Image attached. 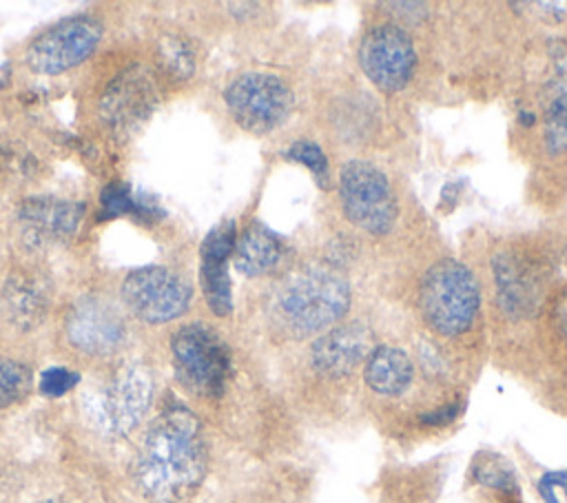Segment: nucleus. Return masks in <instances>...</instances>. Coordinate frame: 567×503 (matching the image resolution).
<instances>
[{
	"label": "nucleus",
	"mask_w": 567,
	"mask_h": 503,
	"mask_svg": "<svg viewBox=\"0 0 567 503\" xmlns=\"http://www.w3.org/2000/svg\"><path fill=\"white\" fill-rule=\"evenodd\" d=\"M208 452L199 419L179 403L164 412L146 430L131 476L140 494L151 503H184L202 485Z\"/></svg>",
	"instance_id": "nucleus-1"
},
{
	"label": "nucleus",
	"mask_w": 567,
	"mask_h": 503,
	"mask_svg": "<svg viewBox=\"0 0 567 503\" xmlns=\"http://www.w3.org/2000/svg\"><path fill=\"white\" fill-rule=\"evenodd\" d=\"M350 306L348 281L328 268H303L290 275L277 292V317L295 337H308L334 326Z\"/></svg>",
	"instance_id": "nucleus-2"
},
{
	"label": "nucleus",
	"mask_w": 567,
	"mask_h": 503,
	"mask_svg": "<svg viewBox=\"0 0 567 503\" xmlns=\"http://www.w3.org/2000/svg\"><path fill=\"white\" fill-rule=\"evenodd\" d=\"M153 401V377L146 366L133 363L115 372L102 386L82 394L86 421L104 437L128 434Z\"/></svg>",
	"instance_id": "nucleus-3"
},
{
	"label": "nucleus",
	"mask_w": 567,
	"mask_h": 503,
	"mask_svg": "<svg viewBox=\"0 0 567 503\" xmlns=\"http://www.w3.org/2000/svg\"><path fill=\"white\" fill-rule=\"evenodd\" d=\"M419 304L430 328L439 335L456 337L465 332L476 317V279L461 261L441 259L423 275Z\"/></svg>",
	"instance_id": "nucleus-4"
},
{
	"label": "nucleus",
	"mask_w": 567,
	"mask_h": 503,
	"mask_svg": "<svg viewBox=\"0 0 567 503\" xmlns=\"http://www.w3.org/2000/svg\"><path fill=\"white\" fill-rule=\"evenodd\" d=\"M175 374L199 397H219L230 377V352L206 324L182 326L171 339Z\"/></svg>",
	"instance_id": "nucleus-5"
},
{
	"label": "nucleus",
	"mask_w": 567,
	"mask_h": 503,
	"mask_svg": "<svg viewBox=\"0 0 567 503\" xmlns=\"http://www.w3.org/2000/svg\"><path fill=\"white\" fill-rule=\"evenodd\" d=\"M339 195L346 217L359 228L383 235L396 219V199L385 173L363 160H350L339 173Z\"/></svg>",
	"instance_id": "nucleus-6"
},
{
	"label": "nucleus",
	"mask_w": 567,
	"mask_h": 503,
	"mask_svg": "<svg viewBox=\"0 0 567 503\" xmlns=\"http://www.w3.org/2000/svg\"><path fill=\"white\" fill-rule=\"evenodd\" d=\"M233 120L248 133L261 135L277 129L292 109V91L272 73H244L235 78L226 93Z\"/></svg>",
	"instance_id": "nucleus-7"
},
{
	"label": "nucleus",
	"mask_w": 567,
	"mask_h": 503,
	"mask_svg": "<svg viewBox=\"0 0 567 503\" xmlns=\"http://www.w3.org/2000/svg\"><path fill=\"white\" fill-rule=\"evenodd\" d=\"M193 290L190 284L171 268L144 266L122 284L126 308L146 324H166L186 312Z\"/></svg>",
	"instance_id": "nucleus-8"
},
{
	"label": "nucleus",
	"mask_w": 567,
	"mask_h": 503,
	"mask_svg": "<svg viewBox=\"0 0 567 503\" xmlns=\"http://www.w3.org/2000/svg\"><path fill=\"white\" fill-rule=\"evenodd\" d=\"M102 40V22L93 16L66 18L40 33L27 49V64L42 75H58L86 60Z\"/></svg>",
	"instance_id": "nucleus-9"
},
{
	"label": "nucleus",
	"mask_w": 567,
	"mask_h": 503,
	"mask_svg": "<svg viewBox=\"0 0 567 503\" xmlns=\"http://www.w3.org/2000/svg\"><path fill=\"white\" fill-rule=\"evenodd\" d=\"M359 66L377 89L396 93L410 82L414 73V42L399 24H377L361 38Z\"/></svg>",
	"instance_id": "nucleus-10"
},
{
	"label": "nucleus",
	"mask_w": 567,
	"mask_h": 503,
	"mask_svg": "<svg viewBox=\"0 0 567 503\" xmlns=\"http://www.w3.org/2000/svg\"><path fill=\"white\" fill-rule=\"evenodd\" d=\"M157 102L155 80L148 69L131 66L122 71L100 100V117L115 133H126L148 117Z\"/></svg>",
	"instance_id": "nucleus-11"
},
{
	"label": "nucleus",
	"mask_w": 567,
	"mask_h": 503,
	"mask_svg": "<svg viewBox=\"0 0 567 503\" xmlns=\"http://www.w3.org/2000/svg\"><path fill=\"white\" fill-rule=\"evenodd\" d=\"M66 337L78 350L102 357L115 352L124 343L126 326L113 306L86 297L69 310Z\"/></svg>",
	"instance_id": "nucleus-12"
},
{
	"label": "nucleus",
	"mask_w": 567,
	"mask_h": 503,
	"mask_svg": "<svg viewBox=\"0 0 567 503\" xmlns=\"http://www.w3.org/2000/svg\"><path fill=\"white\" fill-rule=\"evenodd\" d=\"M237 244L235 222H221L202 242L199 255V284L210 310L219 317L230 315L233 310V286L228 277V259Z\"/></svg>",
	"instance_id": "nucleus-13"
},
{
	"label": "nucleus",
	"mask_w": 567,
	"mask_h": 503,
	"mask_svg": "<svg viewBox=\"0 0 567 503\" xmlns=\"http://www.w3.org/2000/svg\"><path fill=\"white\" fill-rule=\"evenodd\" d=\"M368 332L361 324L352 321L337 326L321 335L310 350L312 366L328 377H343L352 372L368 355Z\"/></svg>",
	"instance_id": "nucleus-14"
},
{
	"label": "nucleus",
	"mask_w": 567,
	"mask_h": 503,
	"mask_svg": "<svg viewBox=\"0 0 567 503\" xmlns=\"http://www.w3.org/2000/svg\"><path fill=\"white\" fill-rule=\"evenodd\" d=\"M82 206L55 197H29L20 204L18 217L27 233L42 242L71 237L82 219Z\"/></svg>",
	"instance_id": "nucleus-15"
},
{
	"label": "nucleus",
	"mask_w": 567,
	"mask_h": 503,
	"mask_svg": "<svg viewBox=\"0 0 567 503\" xmlns=\"http://www.w3.org/2000/svg\"><path fill=\"white\" fill-rule=\"evenodd\" d=\"M494 273L498 284V299L507 315L527 317L538 308L543 286L529 264L516 255H503L494 261Z\"/></svg>",
	"instance_id": "nucleus-16"
},
{
	"label": "nucleus",
	"mask_w": 567,
	"mask_h": 503,
	"mask_svg": "<svg viewBox=\"0 0 567 503\" xmlns=\"http://www.w3.org/2000/svg\"><path fill=\"white\" fill-rule=\"evenodd\" d=\"M284 242L264 224H250L235 244L233 261L235 268L246 277H259L270 273L284 257Z\"/></svg>",
	"instance_id": "nucleus-17"
},
{
	"label": "nucleus",
	"mask_w": 567,
	"mask_h": 503,
	"mask_svg": "<svg viewBox=\"0 0 567 503\" xmlns=\"http://www.w3.org/2000/svg\"><path fill=\"white\" fill-rule=\"evenodd\" d=\"M412 381L410 357L394 346H379L365 361V383L385 397H396L408 390Z\"/></svg>",
	"instance_id": "nucleus-18"
},
{
	"label": "nucleus",
	"mask_w": 567,
	"mask_h": 503,
	"mask_svg": "<svg viewBox=\"0 0 567 503\" xmlns=\"http://www.w3.org/2000/svg\"><path fill=\"white\" fill-rule=\"evenodd\" d=\"M4 301H7L11 319L22 328L38 326L47 310L44 290L40 288L38 281L29 279L27 275H13L7 281Z\"/></svg>",
	"instance_id": "nucleus-19"
},
{
	"label": "nucleus",
	"mask_w": 567,
	"mask_h": 503,
	"mask_svg": "<svg viewBox=\"0 0 567 503\" xmlns=\"http://www.w3.org/2000/svg\"><path fill=\"white\" fill-rule=\"evenodd\" d=\"M545 146L554 155L567 151V73L545 91Z\"/></svg>",
	"instance_id": "nucleus-20"
},
{
	"label": "nucleus",
	"mask_w": 567,
	"mask_h": 503,
	"mask_svg": "<svg viewBox=\"0 0 567 503\" xmlns=\"http://www.w3.org/2000/svg\"><path fill=\"white\" fill-rule=\"evenodd\" d=\"M33 386L31 370L13 359L0 357V410L22 401Z\"/></svg>",
	"instance_id": "nucleus-21"
},
{
	"label": "nucleus",
	"mask_w": 567,
	"mask_h": 503,
	"mask_svg": "<svg viewBox=\"0 0 567 503\" xmlns=\"http://www.w3.org/2000/svg\"><path fill=\"white\" fill-rule=\"evenodd\" d=\"M157 55L162 66L177 80H186L195 71L193 49L179 35H164L157 44Z\"/></svg>",
	"instance_id": "nucleus-22"
},
{
	"label": "nucleus",
	"mask_w": 567,
	"mask_h": 503,
	"mask_svg": "<svg viewBox=\"0 0 567 503\" xmlns=\"http://www.w3.org/2000/svg\"><path fill=\"white\" fill-rule=\"evenodd\" d=\"M288 160H295L299 164H303L306 168L312 171V175L321 182L328 175V160L323 155V151L308 140H299L295 144H290V148L284 153Z\"/></svg>",
	"instance_id": "nucleus-23"
},
{
	"label": "nucleus",
	"mask_w": 567,
	"mask_h": 503,
	"mask_svg": "<svg viewBox=\"0 0 567 503\" xmlns=\"http://www.w3.org/2000/svg\"><path fill=\"white\" fill-rule=\"evenodd\" d=\"M474 479L483 485L489 487H501V490H516V481L512 470L496 456H489L485 463L474 465Z\"/></svg>",
	"instance_id": "nucleus-24"
},
{
	"label": "nucleus",
	"mask_w": 567,
	"mask_h": 503,
	"mask_svg": "<svg viewBox=\"0 0 567 503\" xmlns=\"http://www.w3.org/2000/svg\"><path fill=\"white\" fill-rule=\"evenodd\" d=\"M78 381H80L78 372H73L69 368H62V366H53V368H47L40 374L38 388L44 397H62L69 390H73L78 386Z\"/></svg>",
	"instance_id": "nucleus-25"
},
{
	"label": "nucleus",
	"mask_w": 567,
	"mask_h": 503,
	"mask_svg": "<svg viewBox=\"0 0 567 503\" xmlns=\"http://www.w3.org/2000/svg\"><path fill=\"white\" fill-rule=\"evenodd\" d=\"M100 202H102V208H104V213L109 217L140 211V206L135 204V199L131 195V188L126 184H109V186H104Z\"/></svg>",
	"instance_id": "nucleus-26"
},
{
	"label": "nucleus",
	"mask_w": 567,
	"mask_h": 503,
	"mask_svg": "<svg viewBox=\"0 0 567 503\" xmlns=\"http://www.w3.org/2000/svg\"><path fill=\"white\" fill-rule=\"evenodd\" d=\"M556 487H563L567 492V470L560 472H545L538 481V492L545 499V503H558Z\"/></svg>",
	"instance_id": "nucleus-27"
},
{
	"label": "nucleus",
	"mask_w": 567,
	"mask_h": 503,
	"mask_svg": "<svg viewBox=\"0 0 567 503\" xmlns=\"http://www.w3.org/2000/svg\"><path fill=\"white\" fill-rule=\"evenodd\" d=\"M461 412V403H450L443 406L441 410H432L427 414H421V423L423 425H447L450 421H454Z\"/></svg>",
	"instance_id": "nucleus-28"
},
{
	"label": "nucleus",
	"mask_w": 567,
	"mask_h": 503,
	"mask_svg": "<svg viewBox=\"0 0 567 503\" xmlns=\"http://www.w3.org/2000/svg\"><path fill=\"white\" fill-rule=\"evenodd\" d=\"M551 319H554V326H556L560 339L567 343V288L556 297L554 308H551Z\"/></svg>",
	"instance_id": "nucleus-29"
},
{
	"label": "nucleus",
	"mask_w": 567,
	"mask_h": 503,
	"mask_svg": "<svg viewBox=\"0 0 567 503\" xmlns=\"http://www.w3.org/2000/svg\"><path fill=\"white\" fill-rule=\"evenodd\" d=\"M383 7H388V9H394V13L396 16H401V18H408L410 22H416V20H421L427 11V4H423V2H385Z\"/></svg>",
	"instance_id": "nucleus-30"
},
{
	"label": "nucleus",
	"mask_w": 567,
	"mask_h": 503,
	"mask_svg": "<svg viewBox=\"0 0 567 503\" xmlns=\"http://www.w3.org/2000/svg\"><path fill=\"white\" fill-rule=\"evenodd\" d=\"M520 124H525V126H529V124H534V115L532 113H520Z\"/></svg>",
	"instance_id": "nucleus-31"
},
{
	"label": "nucleus",
	"mask_w": 567,
	"mask_h": 503,
	"mask_svg": "<svg viewBox=\"0 0 567 503\" xmlns=\"http://www.w3.org/2000/svg\"><path fill=\"white\" fill-rule=\"evenodd\" d=\"M40 503H66V501H60V499H44V501H40Z\"/></svg>",
	"instance_id": "nucleus-32"
}]
</instances>
